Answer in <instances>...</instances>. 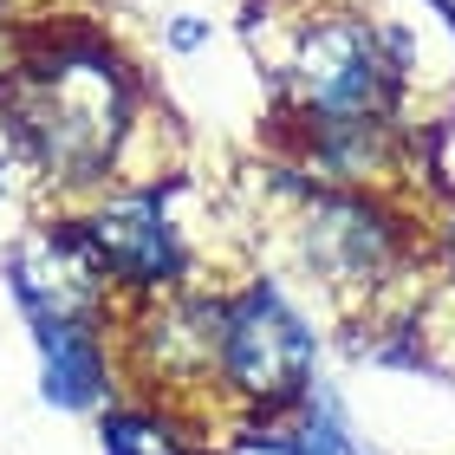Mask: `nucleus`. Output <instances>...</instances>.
<instances>
[{"mask_svg":"<svg viewBox=\"0 0 455 455\" xmlns=\"http://www.w3.org/2000/svg\"><path fill=\"white\" fill-rule=\"evenodd\" d=\"M241 39L274 92V124L293 143V170L332 189H378L403 176L410 98L384 59L378 13L358 0H254Z\"/></svg>","mask_w":455,"mask_h":455,"instance_id":"f257e3e1","label":"nucleus"},{"mask_svg":"<svg viewBox=\"0 0 455 455\" xmlns=\"http://www.w3.org/2000/svg\"><path fill=\"white\" fill-rule=\"evenodd\" d=\"M143 72L92 27L27 33L0 72V131L46 202L72 209L111 189L131 124L143 117Z\"/></svg>","mask_w":455,"mask_h":455,"instance_id":"f03ea898","label":"nucleus"},{"mask_svg":"<svg viewBox=\"0 0 455 455\" xmlns=\"http://www.w3.org/2000/svg\"><path fill=\"white\" fill-rule=\"evenodd\" d=\"M286 196V260L351 325H384L397 280L417 267V228L378 189H332L306 170H274Z\"/></svg>","mask_w":455,"mask_h":455,"instance_id":"7ed1b4c3","label":"nucleus"},{"mask_svg":"<svg viewBox=\"0 0 455 455\" xmlns=\"http://www.w3.org/2000/svg\"><path fill=\"white\" fill-rule=\"evenodd\" d=\"M319 384V325L306 299L280 274H254L221 286V351H215V390L241 417V429L286 423Z\"/></svg>","mask_w":455,"mask_h":455,"instance_id":"20e7f679","label":"nucleus"},{"mask_svg":"<svg viewBox=\"0 0 455 455\" xmlns=\"http://www.w3.org/2000/svg\"><path fill=\"white\" fill-rule=\"evenodd\" d=\"M52 215H72L78 235L92 241L98 267L111 274V286L124 299H156L170 286H189L202 274V254L189 241L182 215H170V196L163 189H98L72 209H52Z\"/></svg>","mask_w":455,"mask_h":455,"instance_id":"39448f33","label":"nucleus"},{"mask_svg":"<svg viewBox=\"0 0 455 455\" xmlns=\"http://www.w3.org/2000/svg\"><path fill=\"white\" fill-rule=\"evenodd\" d=\"M0 280H7L20 319L105 325L111 339H117V319L137 306V299H124L117 286H111V274H105L98 254H92V241L78 235V221H72V215H52V209L7 247Z\"/></svg>","mask_w":455,"mask_h":455,"instance_id":"423d86ee","label":"nucleus"},{"mask_svg":"<svg viewBox=\"0 0 455 455\" xmlns=\"http://www.w3.org/2000/svg\"><path fill=\"white\" fill-rule=\"evenodd\" d=\"M39 358V397L66 417H98L117 403V339L105 325H72V319H20Z\"/></svg>","mask_w":455,"mask_h":455,"instance_id":"0eeeda50","label":"nucleus"},{"mask_svg":"<svg viewBox=\"0 0 455 455\" xmlns=\"http://www.w3.org/2000/svg\"><path fill=\"white\" fill-rule=\"evenodd\" d=\"M98 449L105 455H209V443L176 410H163L150 397L98 410Z\"/></svg>","mask_w":455,"mask_h":455,"instance_id":"6e6552de","label":"nucleus"},{"mask_svg":"<svg viewBox=\"0 0 455 455\" xmlns=\"http://www.w3.org/2000/svg\"><path fill=\"white\" fill-rule=\"evenodd\" d=\"M209 455H293V443H286V423H267V429H235V436L209 443Z\"/></svg>","mask_w":455,"mask_h":455,"instance_id":"1a4fd4ad","label":"nucleus"},{"mask_svg":"<svg viewBox=\"0 0 455 455\" xmlns=\"http://www.w3.org/2000/svg\"><path fill=\"white\" fill-rule=\"evenodd\" d=\"M163 46H170L176 59L202 52V46H209V20H202V13H176L170 27H163Z\"/></svg>","mask_w":455,"mask_h":455,"instance_id":"9d476101","label":"nucleus"},{"mask_svg":"<svg viewBox=\"0 0 455 455\" xmlns=\"http://www.w3.org/2000/svg\"><path fill=\"white\" fill-rule=\"evenodd\" d=\"M13 182H20V163H13V150H7V131H0V202L13 196Z\"/></svg>","mask_w":455,"mask_h":455,"instance_id":"9b49d317","label":"nucleus"},{"mask_svg":"<svg viewBox=\"0 0 455 455\" xmlns=\"http://www.w3.org/2000/svg\"><path fill=\"white\" fill-rule=\"evenodd\" d=\"M443 274L455 286V215H443Z\"/></svg>","mask_w":455,"mask_h":455,"instance_id":"f8f14e48","label":"nucleus"},{"mask_svg":"<svg viewBox=\"0 0 455 455\" xmlns=\"http://www.w3.org/2000/svg\"><path fill=\"white\" fill-rule=\"evenodd\" d=\"M351 455H378V449H364V443H358V449H351Z\"/></svg>","mask_w":455,"mask_h":455,"instance_id":"ddd939ff","label":"nucleus"},{"mask_svg":"<svg viewBox=\"0 0 455 455\" xmlns=\"http://www.w3.org/2000/svg\"><path fill=\"white\" fill-rule=\"evenodd\" d=\"M0 13H7V0H0Z\"/></svg>","mask_w":455,"mask_h":455,"instance_id":"4468645a","label":"nucleus"}]
</instances>
